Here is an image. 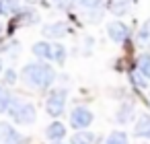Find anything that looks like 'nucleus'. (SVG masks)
<instances>
[{
  "label": "nucleus",
  "mask_w": 150,
  "mask_h": 144,
  "mask_svg": "<svg viewBox=\"0 0 150 144\" xmlns=\"http://www.w3.org/2000/svg\"><path fill=\"white\" fill-rule=\"evenodd\" d=\"M6 113H8L11 121H15L17 126H31V123H35V119H37V109H35V105H33L31 101L23 99V97H15V95H13V101H11Z\"/></svg>",
  "instance_id": "obj_2"
},
{
  "label": "nucleus",
  "mask_w": 150,
  "mask_h": 144,
  "mask_svg": "<svg viewBox=\"0 0 150 144\" xmlns=\"http://www.w3.org/2000/svg\"><path fill=\"white\" fill-rule=\"evenodd\" d=\"M23 0H0V17H13L21 11Z\"/></svg>",
  "instance_id": "obj_14"
},
{
  "label": "nucleus",
  "mask_w": 150,
  "mask_h": 144,
  "mask_svg": "<svg viewBox=\"0 0 150 144\" xmlns=\"http://www.w3.org/2000/svg\"><path fill=\"white\" fill-rule=\"evenodd\" d=\"M93 121H95V113L84 105H78L70 111V126L74 130H88Z\"/></svg>",
  "instance_id": "obj_4"
},
{
  "label": "nucleus",
  "mask_w": 150,
  "mask_h": 144,
  "mask_svg": "<svg viewBox=\"0 0 150 144\" xmlns=\"http://www.w3.org/2000/svg\"><path fill=\"white\" fill-rule=\"evenodd\" d=\"M134 115H136V105L132 101H123L119 105V109L115 111V121L121 123V126H125V123H129L134 119Z\"/></svg>",
  "instance_id": "obj_10"
},
{
  "label": "nucleus",
  "mask_w": 150,
  "mask_h": 144,
  "mask_svg": "<svg viewBox=\"0 0 150 144\" xmlns=\"http://www.w3.org/2000/svg\"><path fill=\"white\" fill-rule=\"evenodd\" d=\"M52 144H66V142H52Z\"/></svg>",
  "instance_id": "obj_26"
},
{
  "label": "nucleus",
  "mask_w": 150,
  "mask_h": 144,
  "mask_svg": "<svg viewBox=\"0 0 150 144\" xmlns=\"http://www.w3.org/2000/svg\"><path fill=\"white\" fill-rule=\"evenodd\" d=\"M68 33V25L58 21V23H50V25H43L41 27V35L47 39V41H58L62 37H66Z\"/></svg>",
  "instance_id": "obj_7"
},
{
  "label": "nucleus",
  "mask_w": 150,
  "mask_h": 144,
  "mask_svg": "<svg viewBox=\"0 0 150 144\" xmlns=\"http://www.w3.org/2000/svg\"><path fill=\"white\" fill-rule=\"evenodd\" d=\"M0 37H2V25H0Z\"/></svg>",
  "instance_id": "obj_27"
},
{
  "label": "nucleus",
  "mask_w": 150,
  "mask_h": 144,
  "mask_svg": "<svg viewBox=\"0 0 150 144\" xmlns=\"http://www.w3.org/2000/svg\"><path fill=\"white\" fill-rule=\"evenodd\" d=\"M97 136L91 130H76L70 138V144H95Z\"/></svg>",
  "instance_id": "obj_15"
},
{
  "label": "nucleus",
  "mask_w": 150,
  "mask_h": 144,
  "mask_svg": "<svg viewBox=\"0 0 150 144\" xmlns=\"http://www.w3.org/2000/svg\"><path fill=\"white\" fill-rule=\"evenodd\" d=\"M17 78H19V74L15 72V68H6V70L2 72V80H4L6 87H13V84L17 82Z\"/></svg>",
  "instance_id": "obj_22"
},
{
  "label": "nucleus",
  "mask_w": 150,
  "mask_h": 144,
  "mask_svg": "<svg viewBox=\"0 0 150 144\" xmlns=\"http://www.w3.org/2000/svg\"><path fill=\"white\" fill-rule=\"evenodd\" d=\"M45 138H47L50 142H62V140L66 138V126H64L62 121L54 119V121L45 128Z\"/></svg>",
  "instance_id": "obj_11"
},
{
  "label": "nucleus",
  "mask_w": 150,
  "mask_h": 144,
  "mask_svg": "<svg viewBox=\"0 0 150 144\" xmlns=\"http://www.w3.org/2000/svg\"><path fill=\"white\" fill-rule=\"evenodd\" d=\"M134 136H136V138H146V140H150V115H148V113H142V115L136 119Z\"/></svg>",
  "instance_id": "obj_12"
},
{
  "label": "nucleus",
  "mask_w": 150,
  "mask_h": 144,
  "mask_svg": "<svg viewBox=\"0 0 150 144\" xmlns=\"http://www.w3.org/2000/svg\"><path fill=\"white\" fill-rule=\"evenodd\" d=\"M21 80L29 89L47 91L56 80V70H54V66H50V62H41V60L29 62L21 70Z\"/></svg>",
  "instance_id": "obj_1"
},
{
  "label": "nucleus",
  "mask_w": 150,
  "mask_h": 144,
  "mask_svg": "<svg viewBox=\"0 0 150 144\" xmlns=\"http://www.w3.org/2000/svg\"><path fill=\"white\" fill-rule=\"evenodd\" d=\"M31 54H33L37 60H41V62H54V43L47 41V39L37 41V43H33Z\"/></svg>",
  "instance_id": "obj_8"
},
{
  "label": "nucleus",
  "mask_w": 150,
  "mask_h": 144,
  "mask_svg": "<svg viewBox=\"0 0 150 144\" xmlns=\"http://www.w3.org/2000/svg\"><path fill=\"white\" fill-rule=\"evenodd\" d=\"M39 21H41L39 13L33 11V9H21V11L17 13V17H15V25H17V27H29V25L39 23Z\"/></svg>",
  "instance_id": "obj_9"
},
{
  "label": "nucleus",
  "mask_w": 150,
  "mask_h": 144,
  "mask_svg": "<svg viewBox=\"0 0 150 144\" xmlns=\"http://www.w3.org/2000/svg\"><path fill=\"white\" fill-rule=\"evenodd\" d=\"M0 89H2V87H0Z\"/></svg>",
  "instance_id": "obj_28"
},
{
  "label": "nucleus",
  "mask_w": 150,
  "mask_h": 144,
  "mask_svg": "<svg viewBox=\"0 0 150 144\" xmlns=\"http://www.w3.org/2000/svg\"><path fill=\"white\" fill-rule=\"evenodd\" d=\"M66 101H68V91L66 89H52L45 97V113L54 119L64 115L66 109Z\"/></svg>",
  "instance_id": "obj_3"
},
{
  "label": "nucleus",
  "mask_w": 150,
  "mask_h": 144,
  "mask_svg": "<svg viewBox=\"0 0 150 144\" xmlns=\"http://www.w3.org/2000/svg\"><path fill=\"white\" fill-rule=\"evenodd\" d=\"M66 56H68V52H66L64 43H58V41H54V62H56L58 66H64V62H66Z\"/></svg>",
  "instance_id": "obj_21"
},
{
  "label": "nucleus",
  "mask_w": 150,
  "mask_h": 144,
  "mask_svg": "<svg viewBox=\"0 0 150 144\" xmlns=\"http://www.w3.org/2000/svg\"><path fill=\"white\" fill-rule=\"evenodd\" d=\"M129 82H132L138 91H146V87H148V78L142 76L138 70H132V72H129Z\"/></svg>",
  "instance_id": "obj_20"
},
{
  "label": "nucleus",
  "mask_w": 150,
  "mask_h": 144,
  "mask_svg": "<svg viewBox=\"0 0 150 144\" xmlns=\"http://www.w3.org/2000/svg\"><path fill=\"white\" fill-rule=\"evenodd\" d=\"M136 43H138V48H142V50H148V48H150V19H146V21L140 25V29H138V33H136Z\"/></svg>",
  "instance_id": "obj_13"
},
{
  "label": "nucleus",
  "mask_w": 150,
  "mask_h": 144,
  "mask_svg": "<svg viewBox=\"0 0 150 144\" xmlns=\"http://www.w3.org/2000/svg\"><path fill=\"white\" fill-rule=\"evenodd\" d=\"M129 9H132V0H111V4H109V11H111L115 17L127 15Z\"/></svg>",
  "instance_id": "obj_16"
},
{
  "label": "nucleus",
  "mask_w": 150,
  "mask_h": 144,
  "mask_svg": "<svg viewBox=\"0 0 150 144\" xmlns=\"http://www.w3.org/2000/svg\"><path fill=\"white\" fill-rule=\"evenodd\" d=\"M74 6H78L86 15L93 11H103V0H74Z\"/></svg>",
  "instance_id": "obj_17"
},
{
  "label": "nucleus",
  "mask_w": 150,
  "mask_h": 144,
  "mask_svg": "<svg viewBox=\"0 0 150 144\" xmlns=\"http://www.w3.org/2000/svg\"><path fill=\"white\" fill-rule=\"evenodd\" d=\"M47 2L58 11H68V9L74 6V0H47Z\"/></svg>",
  "instance_id": "obj_23"
},
{
  "label": "nucleus",
  "mask_w": 150,
  "mask_h": 144,
  "mask_svg": "<svg viewBox=\"0 0 150 144\" xmlns=\"http://www.w3.org/2000/svg\"><path fill=\"white\" fill-rule=\"evenodd\" d=\"M107 37L113 43L121 45L129 39V27L123 21H111V23H107Z\"/></svg>",
  "instance_id": "obj_5"
},
{
  "label": "nucleus",
  "mask_w": 150,
  "mask_h": 144,
  "mask_svg": "<svg viewBox=\"0 0 150 144\" xmlns=\"http://www.w3.org/2000/svg\"><path fill=\"white\" fill-rule=\"evenodd\" d=\"M2 72H4V70H2V60H0V74H2Z\"/></svg>",
  "instance_id": "obj_25"
},
{
  "label": "nucleus",
  "mask_w": 150,
  "mask_h": 144,
  "mask_svg": "<svg viewBox=\"0 0 150 144\" xmlns=\"http://www.w3.org/2000/svg\"><path fill=\"white\" fill-rule=\"evenodd\" d=\"M27 140L15 130L13 123L0 121V144H25Z\"/></svg>",
  "instance_id": "obj_6"
},
{
  "label": "nucleus",
  "mask_w": 150,
  "mask_h": 144,
  "mask_svg": "<svg viewBox=\"0 0 150 144\" xmlns=\"http://www.w3.org/2000/svg\"><path fill=\"white\" fill-rule=\"evenodd\" d=\"M105 144H129V138H127V134H125L123 130H113V132L107 136Z\"/></svg>",
  "instance_id": "obj_19"
},
{
  "label": "nucleus",
  "mask_w": 150,
  "mask_h": 144,
  "mask_svg": "<svg viewBox=\"0 0 150 144\" xmlns=\"http://www.w3.org/2000/svg\"><path fill=\"white\" fill-rule=\"evenodd\" d=\"M25 2H29V4H37V2H41V0H25Z\"/></svg>",
  "instance_id": "obj_24"
},
{
  "label": "nucleus",
  "mask_w": 150,
  "mask_h": 144,
  "mask_svg": "<svg viewBox=\"0 0 150 144\" xmlns=\"http://www.w3.org/2000/svg\"><path fill=\"white\" fill-rule=\"evenodd\" d=\"M136 70L142 74V76H146L148 80H150V54H140L138 56V60H136Z\"/></svg>",
  "instance_id": "obj_18"
}]
</instances>
